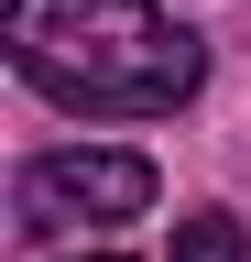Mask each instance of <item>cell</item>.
Listing matches in <instances>:
<instances>
[{"instance_id":"obj_1","label":"cell","mask_w":251,"mask_h":262,"mask_svg":"<svg viewBox=\"0 0 251 262\" xmlns=\"http://www.w3.org/2000/svg\"><path fill=\"white\" fill-rule=\"evenodd\" d=\"M11 66L55 110L99 120H164L197 98L208 44L153 0H11Z\"/></svg>"},{"instance_id":"obj_2","label":"cell","mask_w":251,"mask_h":262,"mask_svg":"<svg viewBox=\"0 0 251 262\" xmlns=\"http://www.w3.org/2000/svg\"><path fill=\"white\" fill-rule=\"evenodd\" d=\"M153 208V164L142 153H33L22 164V229H66V219H131Z\"/></svg>"},{"instance_id":"obj_3","label":"cell","mask_w":251,"mask_h":262,"mask_svg":"<svg viewBox=\"0 0 251 262\" xmlns=\"http://www.w3.org/2000/svg\"><path fill=\"white\" fill-rule=\"evenodd\" d=\"M251 241H240V219L230 208H197V219H175V262H240Z\"/></svg>"},{"instance_id":"obj_4","label":"cell","mask_w":251,"mask_h":262,"mask_svg":"<svg viewBox=\"0 0 251 262\" xmlns=\"http://www.w3.org/2000/svg\"><path fill=\"white\" fill-rule=\"evenodd\" d=\"M87 262H120V251H87Z\"/></svg>"}]
</instances>
